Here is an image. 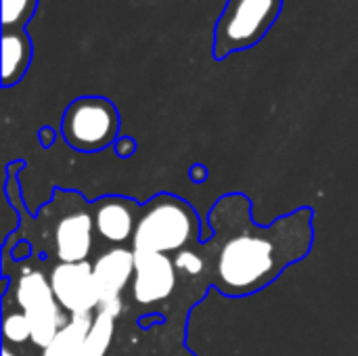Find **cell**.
Segmentation results:
<instances>
[{"label":"cell","instance_id":"cell-17","mask_svg":"<svg viewBox=\"0 0 358 356\" xmlns=\"http://www.w3.org/2000/svg\"><path fill=\"white\" fill-rule=\"evenodd\" d=\"M2 356H17V355H13L10 350H2Z\"/></svg>","mask_w":358,"mask_h":356},{"label":"cell","instance_id":"cell-5","mask_svg":"<svg viewBox=\"0 0 358 356\" xmlns=\"http://www.w3.org/2000/svg\"><path fill=\"white\" fill-rule=\"evenodd\" d=\"M15 298L23 315L31 323V342L42 350L69 323L65 311L59 306L50 281L40 271H29L17 281Z\"/></svg>","mask_w":358,"mask_h":356},{"label":"cell","instance_id":"cell-13","mask_svg":"<svg viewBox=\"0 0 358 356\" xmlns=\"http://www.w3.org/2000/svg\"><path fill=\"white\" fill-rule=\"evenodd\" d=\"M113 334H115V317L109 315V313H99L94 315V321H92V327L84 340V346H82V356H105L109 346H111V340H113Z\"/></svg>","mask_w":358,"mask_h":356},{"label":"cell","instance_id":"cell-7","mask_svg":"<svg viewBox=\"0 0 358 356\" xmlns=\"http://www.w3.org/2000/svg\"><path fill=\"white\" fill-rule=\"evenodd\" d=\"M176 287V266L168 254L134 252L132 296L138 304H157Z\"/></svg>","mask_w":358,"mask_h":356},{"label":"cell","instance_id":"cell-8","mask_svg":"<svg viewBox=\"0 0 358 356\" xmlns=\"http://www.w3.org/2000/svg\"><path fill=\"white\" fill-rule=\"evenodd\" d=\"M92 273L99 290V304L122 300V292L134 277V250L113 248L101 254L92 264Z\"/></svg>","mask_w":358,"mask_h":356},{"label":"cell","instance_id":"cell-16","mask_svg":"<svg viewBox=\"0 0 358 356\" xmlns=\"http://www.w3.org/2000/svg\"><path fill=\"white\" fill-rule=\"evenodd\" d=\"M174 266H176V271H182L187 275H197L203 269V262H201V258L197 254H193L189 250H182V252H178V256L174 260Z\"/></svg>","mask_w":358,"mask_h":356},{"label":"cell","instance_id":"cell-14","mask_svg":"<svg viewBox=\"0 0 358 356\" xmlns=\"http://www.w3.org/2000/svg\"><path fill=\"white\" fill-rule=\"evenodd\" d=\"M40 0H2V27L21 29L36 15Z\"/></svg>","mask_w":358,"mask_h":356},{"label":"cell","instance_id":"cell-6","mask_svg":"<svg viewBox=\"0 0 358 356\" xmlns=\"http://www.w3.org/2000/svg\"><path fill=\"white\" fill-rule=\"evenodd\" d=\"M50 287L59 306L69 315H84L99 308V290L92 266L84 262H61L50 273Z\"/></svg>","mask_w":358,"mask_h":356},{"label":"cell","instance_id":"cell-4","mask_svg":"<svg viewBox=\"0 0 358 356\" xmlns=\"http://www.w3.org/2000/svg\"><path fill=\"white\" fill-rule=\"evenodd\" d=\"M120 130V113L109 99L82 97L76 99L63 113L61 132L69 147L84 153H94L109 147Z\"/></svg>","mask_w":358,"mask_h":356},{"label":"cell","instance_id":"cell-15","mask_svg":"<svg viewBox=\"0 0 358 356\" xmlns=\"http://www.w3.org/2000/svg\"><path fill=\"white\" fill-rule=\"evenodd\" d=\"M4 338L13 344H23L27 340H31V323L23 313H13L4 319L2 325Z\"/></svg>","mask_w":358,"mask_h":356},{"label":"cell","instance_id":"cell-10","mask_svg":"<svg viewBox=\"0 0 358 356\" xmlns=\"http://www.w3.org/2000/svg\"><path fill=\"white\" fill-rule=\"evenodd\" d=\"M0 42H2V80L0 82L4 88H10L17 82H21L25 71L29 69V63L34 57V44L25 27L21 29L2 27Z\"/></svg>","mask_w":358,"mask_h":356},{"label":"cell","instance_id":"cell-12","mask_svg":"<svg viewBox=\"0 0 358 356\" xmlns=\"http://www.w3.org/2000/svg\"><path fill=\"white\" fill-rule=\"evenodd\" d=\"M92 313L71 315L69 323L55 336V340L44 348L42 356H82L84 340L92 327Z\"/></svg>","mask_w":358,"mask_h":356},{"label":"cell","instance_id":"cell-2","mask_svg":"<svg viewBox=\"0 0 358 356\" xmlns=\"http://www.w3.org/2000/svg\"><path fill=\"white\" fill-rule=\"evenodd\" d=\"M283 0H227L212 34V57L227 59L233 52L254 48L277 23Z\"/></svg>","mask_w":358,"mask_h":356},{"label":"cell","instance_id":"cell-11","mask_svg":"<svg viewBox=\"0 0 358 356\" xmlns=\"http://www.w3.org/2000/svg\"><path fill=\"white\" fill-rule=\"evenodd\" d=\"M94 229L101 237L113 243H122L134 233V214L128 201L103 199L94 206Z\"/></svg>","mask_w":358,"mask_h":356},{"label":"cell","instance_id":"cell-3","mask_svg":"<svg viewBox=\"0 0 358 356\" xmlns=\"http://www.w3.org/2000/svg\"><path fill=\"white\" fill-rule=\"evenodd\" d=\"M197 237V216L189 204L176 197H157L138 218L132 245L134 252H182Z\"/></svg>","mask_w":358,"mask_h":356},{"label":"cell","instance_id":"cell-9","mask_svg":"<svg viewBox=\"0 0 358 356\" xmlns=\"http://www.w3.org/2000/svg\"><path fill=\"white\" fill-rule=\"evenodd\" d=\"M92 227L94 218L86 212L67 214L59 220L55 231L57 256L61 262H84L92 250Z\"/></svg>","mask_w":358,"mask_h":356},{"label":"cell","instance_id":"cell-18","mask_svg":"<svg viewBox=\"0 0 358 356\" xmlns=\"http://www.w3.org/2000/svg\"><path fill=\"white\" fill-rule=\"evenodd\" d=\"M172 356H187V355H172Z\"/></svg>","mask_w":358,"mask_h":356},{"label":"cell","instance_id":"cell-1","mask_svg":"<svg viewBox=\"0 0 358 356\" xmlns=\"http://www.w3.org/2000/svg\"><path fill=\"white\" fill-rule=\"evenodd\" d=\"M306 212L279 218L271 229H248L229 237L218 252L216 287L229 296H245L271 283L310 245Z\"/></svg>","mask_w":358,"mask_h":356}]
</instances>
